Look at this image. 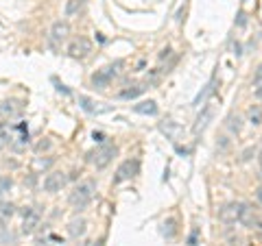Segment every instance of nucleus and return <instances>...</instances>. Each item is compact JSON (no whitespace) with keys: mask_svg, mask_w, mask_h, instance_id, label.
I'll return each instance as SVG.
<instances>
[{"mask_svg":"<svg viewBox=\"0 0 262 246\" xmlns=\"http://www.w3.org/2000/svg\"><path fill=\"white\" fill-rule=\"evenodd\" d=\"M138 170H140V161L138 159H127L122 161L118 170H116V177H114V183H122V181H129V179H134L138 175Z\"/></svg>","mask_w":262,"mask_h":246,"instance_id":"nucleus-4","label":"nucleus"},{"mask_svg":"<svg viewBox=\"0 0 262 246\" xmlns=\"http://www.w3.org/2000/svg\"><path fill=\"white\" fill-rule=\"evenodd\" d=\"M22 111H24L22 101L9 98V101L0 103V116H3V118H18V116H22Z\"/></svg>","mask_w":262,"mask_h":246,"instance_id":"nucleus-8","label":"nucleus"},{"mask_svg":"<svg viewBox=\"0 0 262 246\" xmlns=\"http://www.w3.org/2000/svg\"><path fill=\"white\" fill-rule=\"evenodd\" d=\"M229 129L236 131V133L241 131V118H238V116H236V118H229Z\"/></svg>","mask_w":262,"mask_h":246,"instance_id":"nucleus-22","label":"nucleus"},{"mask_svg":"<svg viewBox=\"0 0 262 246\" xmlns=\"http://www.w3.org/2000/svg\"><path fill=\"white\" fill-rule=\"evenodd\" d=\"M94 190H96L94 181H83V183H79L75 190L70 192V196H68L70 205H72L75 209H85L88 203L94 199Z\"/></svg>","mask_w":262,"mask_h":246,"instance_id":"nucleus-1","label":"nucleus"},{"mask_svg":"<svg viewBox=\"0 0 262 246\" xmlns=\"http://www.w3.org/2000/svg\"><path fill=\"white\" fill-rule=\"evenodd\" d=\"M210 118H212V107L208 105V107L203 109V113H201V116L196 118V125H194V133H199V131H203V129H206V127H208V120H210Z\"/></svg>","mask_w":262,"mask_h":246,"instance_id":"nucleus-16","label":"nucleus"},{"mask_svg":"<svg viewBox=\"0 0 262 246\" xmlns=\"http://www.w3.org/2000/svg\"><path fill=\"white\" fill-rule=\"evenodd\" d=\"M90 53H92V42L88 37H75L68 44V55L75 57V59H83Z\"/></svg>","mask_w":262,"mask_h":246,"instance_id":"nucleus-5","label":"nucleus"},{"mask_svg":"<svg viewBox=\"0 0 262 246\" xmlns=\"http://www.w3.org/2000/svg\"><path fill=\"white\" fill-rule=\"evenodd\" d=\"M241 205L243 203H229V205H225V207L219 211V220H221V223H225V225L238 223V220H241Z\"/></svg>","mask_w":262,"mask_h":246,"instance_id":"nucleus-7","label":"nucleus"},{"mask_svg":"<svg viewBox=\"0 0 262 246\" xmlns=\"http://www.w3.org/2000/svg\"><path fill=\"white\" fill-rule=\"evenodd\" d=\"M258 159H260V172H262V149H260V157Z\"/></svg>","mask_w":262,"mask_h":246,"instance_id":"nucleus-30","label":"nucleus"},{"mask_svg":"<svg viewBox=\"0 0 262 246\" xmlns=\"http://www.w3.org/2000/svg\"><path fill=\"white\" fill-rule=\"evenodd\" d=\"M92 137H94V142H103V133H96V131H94V133H92Z\"/></svg>","mask_w":262,"mask_h":246,"instance_id":"nucleus-25","label":"nucleus"},{"mask_svg":"<svg viewBox=\"0 0 262 246\" xmlns=\"http://www.w3.org/2000/svg\"><path fill=\"white\" fill-rule=\"evenodd\" d=\"M83 5H85V0H68V3H66V9H63L66 18H75V15H79L81 9H83Z\"/></svg>","mask_w":262,"mask_h":246,"instance_id":"nucleus-14","label":"nucleus"},{"mask_svg":"<svg viewBox=\"0 0 262 246\" xmlns=\"http://www.w3.org/2000/svg\"><path fill=\"white\" fill-rule=\"evenodd\" d=\"M122 65V61H116L114 65H110V68H103V70H98L96 75L92 77V85L98 87V89H103V87H107L112 83V79L118 75V68Z\"/></svg>","mask_w":262,"mask_h":246,"instance_id":"nucleus-3","label":"nucleus"},{"mask_svg":"<svg viewBox=\"0 0 262 246\" xmlns=\"http://www.w3.org/2000/svg\"><path fill=\"white\" fill-rule=\"evenodd\" d=\"M146 89V83H138L134 87H127V89H122V92L118 94V98H122V101H131V98H136V96H140L142 92Z\"/></svg>","mask_w":262,"mask_h":246,"instance_id":"nucleus-15","label":"nucleus"},{"mask_svg":"<svg viewBox=\"0 0 262 246\" xmlns=\"http://www.w3.org/2000/svg\"><path fill=\"white\" fill-rule=\"evenodd\" d=\"M160 129H162L164 133L168 135V137H173V139H175V135L179 133V131H182V129H179V127L175 125L173 120H166V122H164V125H160Z\"/></svg>","mask_w":262,"mask_h":246,"instance_id":"nucleus-17","label":"nucleus"},{"mask_svg":"<svg viewBox=\"0 0 262 246\" xmlns=\"http://www.w3.org/2000/svg\"><path fill=\"white\" fill-rule=\"evenodd\" d=\"M48 146H51V142H42L37 146V151H44V149H48Z\"/></svg>","mask_w":262,"mask_h":246,"instance_id":"nucleus-26","label":"nucleus"},{"mask_svg":"<svg viewBox=\"0 0 262 246\" xmlns=\"http://www.w3.org/2000/svg\"><path fill=\"white\" fill-rule=\"evenodd\" d=\"M256 98H260V101H262V85L256 89Z\"/></svg>","mask_w":262,"mask_h":246,"instance_id":"nucleus-27","label":"nucleus"},{"mask_svg":"<svg viewBox=\"0 0 262 246\" xmlns=\"http://www.w3.org/2000/svg\"><path fill=\"white\" fill-rule=\"evenodd\" d=\"M134 111L142 113V116H158V103L155 101H142V103L134 105Z\"/></svg>","mask_w":262,"mask_h":246,"instance_id":"nucleus-12","label":"nucleus"},{"mask_svg":"<svg viewBox=\"0 0 262 246\" xmlns=\"http://www.w3.org/2000/svg\"><path fill=\"white\" fill-rule=\"evenodd\" d=\"M118 155V146L116 144H105V146H101V149L96 151V155L92 157V161H94V166L98 168V170H103V168H107L110 163H112V159Z\"/></svg>","mask_w":262,"mask_h":246,"instance_id":"nucleus-2","label":"nucleus"},{"mask_svg":"<svg viewBox=\"0 0 262 246\" xmlns=\"http://www.w3.org/2000/svg\"><path fill=\"white\" fill-rule=\"evenodd\" d=\"M212 89H214V81H212L210 85H206V89H203V92H199V94H196V98H194V103H192V105H196V107H199V105H201V103L206 101V98L212 94Z\"/></svg>","mask_w":262,"mask_h":246,"instance_id":"nucleus-19","label":"nucleus"},{"mask_svg":"<svg viewBox=\"0 0 262 246\" xmlns=\"http://www.w3.org/2000/svg\"><path fill=\"white\" fill-rule=\"evenodd\" d=\"M0 216H3V218H11L13 216V205H7V203L0 205Z\"/></svg>","mask_w":262,"mask_h":246,"instance_id":"nucleus-21","label":"nucleus"},{"mask_svg":"<svg viewBox=\"0 0 262 246\" xmlns=\"http://www.w3.org/2000/svg\"><path fill=\"white\" fill-rule=\"evenodd\" d=\"M164 227H168V237H173V227H175V220H168V223H164ZM164 231H166V229H164Z\"/></svg>","mask_w":262,"mask_h":246,"instance_id":"nucleus-23","label":"nucleus"},{"mask_svg":"<svg viewBox=\"0 0 262 246\" xmlns=\"http://www.w3.org/2000/svg\"><path fill=\"white\" fill-rule=\"evenodd\" d=\"M253 81H256V83H260V81H262V63H260L258 72H256V75H253Z\"/></svg>","mask_w":262,"mask_h":246,"instance_id":"nucleus-24","label":"nucleus"},{"mask_svg":"<svg viewBox=\"0 0 262 246\" xmlns=\"http://www.w3.org/2000/svg\"><path fill=\"white\" fill-rule=\"evenodd\" d=\"M68 35H70V24L66 22V20H57L53 24V29H51V39H53L55 44H61Z\"/></svg>","mask_w":262,"mask_h":246,"instance_id":"nucleus-10","label":"nucleus"},{"mask_svg":"<svg viewBox=\"0 0 262 246\" xmlns=\"http://www.w3.org/2000/svg\"><path fill=\"white\" fill-rule=\"evenodd\" d=\"M22 231L24 233H33V231H35V229L39 227V214H37V211L35 209H31V207H27V209H24L22 211Z\"/></svg>","mask_w":262,"mask_h":246,"instance_id":"nucleus-9","label":"nucleus"},{"mask_svg":"<svg viewBox=\"0 0 262 246\" xmlns=\"http://www.w3.org/2000/svg\"><path fill=\"white\" fill-rule=\"evenodd\" d=\"M11 185H13V181H11L9 177H0V196L9 192V190H11Z\"/></svg>","mask_w":262,"mask_h":246,"instance_id":"nucleus-20","label":"nucleus"},{"mask_svg":"<svg viewBox=\"0 0 262 246\" xmlns=\"http://www.w3.org/2000/svg\"><path fill=\"white\" fill-rule=\"evenodd\" d=\"M79 105H81V109L88 111V113H105V111H110V107H96L98 103L90 101L88 96H79Z\"/></svg>","mask_w":262,"mask_h":246,"instance_id":"nucleus-13","label":"nucleus"},{"mask_svg":"<svg viewBox=\"0 0 262 246\" xmlns=\"http://www.w3.org/2000/svg\"><path fill=\"white\" fill-rule=\"evenodd\" d=\"M249 120L251 125H262V107H258V105H253V107L249 109Z\"/></svg>","mask_w":262,"mask_h":246,"instance_id":"nucleus-18","label":"nucleus"},{"mask_svg":"<svg viewBox=\"0 0 262 246\" xmlns=\"http://www.w3.org/2000/svg\"><path fill=\"white\" fill-rule=\"evenodd\" d=\"M85 231H88V223L83 218H75V220H70L68 223L70 237H81V235H85Z\"/></svg>","mask_w":262,"mask_h":246,"instance_id":"nucleus-11","label":"nucleus"},{"mask_svg":"<svg viewBox=\"0 0 262 246\" xmlns=\"http://www.w3.org/2000/svg\"><path fill=\"white\" fill-rule=\"evenodd\" d=\"M88 246H101V242H88Z\"/></svg>","mask_w":262,"mask_h":246,"instance_id":"nucleus-29","label":"nucleus"},{"mask_svg":"<svg viewBox=\"0 0 262 246\" xmlns=\"http://www.w3.org/2000/svg\"><path fill=\"white\" fill-rule=\"evenodd\" d=\"M256 196H258V201L262 203V187H258V192H256Z\"/></svg>","mask_w":262,"mask_h":246,"instance_id":"nucleus-28","label":"nucleus"},{"mask_svg":"<svg viewBox=\"0 0 262 246\" xmlns=\"http://www.w3.org/2000/svg\"><path fill=\"white\" fill-rule=\"evenodd\" d=\"M66 181H68V177H66L63 172L55 170V172H51V175H46V179H44V190L51 192V194L61 192V187L66 185Z\"/></svg>","mask_w":262,"mask_h":246,"instance_id":"nucleus-6","label":"nucleus"}]
</instances>
